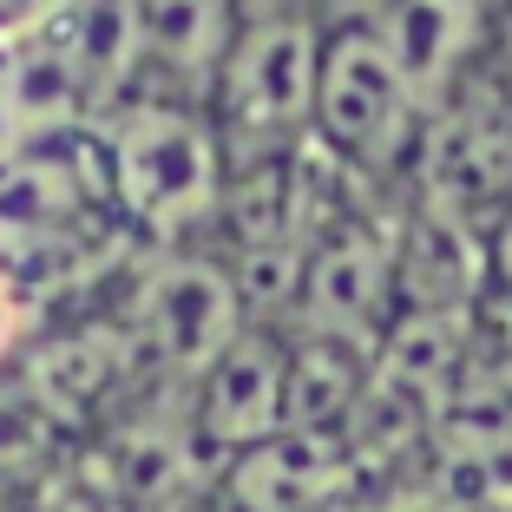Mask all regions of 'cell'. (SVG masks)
<instances>
[{"label":"cell","mask_w":512,"mask_h":512,"mask_svg":"<svg viewBox=\"0 0 512 512\" xmlns=\"http://www.w3.org/2000/svg\"><path fill=\"white\" fill-rule=\"evenodd\" d=\"M184 401H191V427L217 473L230 460H243V453L270 447L276 434H289V329L250 322L184 388Z\"/></svg>","instance_id":"cell-5"},{"label":"cell","mask_w":512,"mask_h":512,"mask_svg":"<svg viewBox=\"0 0 512 512\" xmlns=\"http://www.w3.org/2000/svg\"><path fill=\"white\" fill-rule=\"evenodd\" d=\"M92 151L106 171L112 211L145 250L211 243L230 184V151L211 125V106L132 92L106 119H92Z\"/></svg>","instance_id":"cell-1"},{"label":"cell","mask_w":512,"mask_h":512,"mask_svg":"<svg viewBox=\"0 0 512 512\" xmlns=\"http://www.w3.org/2000/svg\"><path fill=\"white\" fill-rule=\"evenodd\" d=\"M243 0H138V92L211 106Z\"/></svg>","instance_id":"cell-7"},{"label":"cell","mask_w":512,"mask_h":512,"mask_svg":"<svg viewBox=\"0 0 512 512\" xmlns=\"http://www.w3.org/2000/svg\"><path fill=\"white\" fill-rule=\"evenodd\" d=\"M421 138H427V99L407 79L381 20L375 14L329 20L309 145L348 184H388V178H414Z\"/></svg>","instance_id":"cell-3"},{"label":"cell","mask_w":512,"mask_h":512,"mask_svg":"<svg viewBox=\"0 0 512 512\" xmlns=\"http://www.w3.org/2000/svg\"><path fill=\"white\" fill-rule=\"evenodd\" d=\"M493 296H506L512 302V204L499 211V224H493Z\"/></svg>","instance_id":"cell-9"},{"label":"cell","mask_w":512,"mask_h":512,"mask_svg":"<svg viewBox=\"0 0 512 512\" xmlns=\"http://www.w3.org/2000/svg\"><path fill=\"white\" fill-rule=\"evenodd\" d=\"M60 7H73V0H0V33H20V27H33V20L60 14Z\"/></svg>","instance_id":"cell-10"},{"label":"cell","mask_w":512,"mask_h":512,"mask_svg":"<svg viewBox=\"0 0 512 512\" xmlns=\"http://www.w3.org/2000/svg\"><path fill=\"white\" fill-rule=\"evenodd\" d=\"M20 355H27V289L0 263V375H7Z\"/></svg>","instance_id":"cell-8"},{"label":"cell","mask_w":512,"mask_h":512,"mask_svg":"<svg viewBox=\"0 0 512 512\" xmlns=\"http://www.w3.org/2000/svg\"><path fill=\"white\" fill-rule=\"evenodd\" d=\"M394 316H401L394 224L368 217L362 204H342V211L316 230L309 256H302V283H296V302H289L283 329L375 355L381 335L394 329Z\"/></svg>","instance_id":"cell-4"},{"label":"cell","mask_w":512,"mask_h":512,"mask_svg":"<svg viewBox=\"0 0 512 512\" xmlns=\"http://www.w3.org/2000/svg\"><path fill=\"white\" fill-rule=\"evenodd\" d=\"M171 512H224V506H217L211 493H197V499H184V506H171Z\"/></svg>","instance_id":"cell-11"},{"label":"cell","mask_w":512,"mask_h":512,"mask_svg":"<svg viewBox=\"0 0 512 512\" xmlns=\"http://www.w3.org/2000/svg\"><path fill=\"white\" fill-rule=\"evenodd\" d=\"M368 486L348 440L329 434H276L270 447L243 453L217 473L211 499L224 512H342Z\"/></svg>","instance_id":"cell-6"},{"label":"cell","mask_w":512,"mask_h":512,"mask_svg":"<svg viewBox=\"0 0 512 512\" xmlns=\"http://www.w3.org/2000/svg\"><path fill=\"white\" fill-rule=\"evenodd\" d=\"M322 40H329V20L309 0H243V27L211 86V125L230 165L309 151Z\"/></svg>","instance_id":"cell-2"},{"label":"cell","mask_w":512,"mask_h":512,"mask_svg":"<svg viewBox=\"0 0 512 512\" xmlns=\"http://www.w3.org/2000/svg\"><path fill=\"white\" fill-rule=\"evenodd\" d=\"M506 40H512V7H506Z\"/></svg>","instance_id":"cell-12"}]
</instances>
